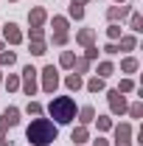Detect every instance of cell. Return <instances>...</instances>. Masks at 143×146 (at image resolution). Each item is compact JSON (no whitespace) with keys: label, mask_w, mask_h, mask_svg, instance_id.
<instances>
[{"label":"cell","mask_w":143,"mask_h":146,"mask_svg":"<svg viewBox=\"0 0 143 146\" xmlns=\"http://www.w3.org/2000/svg\"><path fill=\"white\" fill-rule=\"evenodd\" d=\"M109 107H112V112H124L126 110V101L118 90H109Z\"/></svg>","instance_id":"obj_6"},{"label":"cell","mask_w":143,"mask_h":146,"mask_svg":"<svg viewBox=\"0 0 143 146\" xmlns=\"http://www.w3.org/2000/svg\"><path fill=\"white\" fill-rule=\"evenodd\" d=\"M129 135H132V129L126 127H118L115 129V146H132V141H129Z\"/></svg>","instance_id":"obj_5"},{"label":"cell","mask_w":143,"mask_h":146,"mask_svg":"<svg viewBox=\"0 0 143 146\" xmlns=\"http://www.w3.org/2000/svg\"><path fill=\"white\" fill-rule=\"evenodd\" d=\"M79 42H81V45H90V42H93V31H81V34H79Z\"/></svg>","instance_id":"obj_17"},{"label":"cell","mask_w":143,"mask_h":146,"mask_svg":"<svg viewBox=\"0 0 143 146\" xmlns=\"http://www.w3.org/2000/svg\"><path fill=\"white\" fill-rule=\"evenodd\" d=\"M54 28H56V34H65V28H68V20H65V17H56V20H54Z\"/></svg>","instance_id":"obj_14"},{"label":"cell","mask_w":143,"mask_h":146,"mask_svg":"<svg viewBox=\"0 0 143 146\" xmlns=\"http://www.w3.org/2000/svg\"><path fill=\"white\" fill-rule=\"evenodd\" d=\"M121 48L132 51V48H135V36H124V39H121Z\"/></svg>","instance_id":"obj_22"},{"label":"cell","mask_w":143,"mask_h":146,"mask_svg":"<svg viewBox=\"0 0 143 146\" xmlns=\"http://www.w3.org/2000/svg\"><path fill=\"white\" fill-rule=\"evenodd\" d=\"M3 121H6V127H17V121H20V110H17V107H9L6 112H3Z\"/></svg>","instance_id":"obj_8"},{"label":"cell","mask_w":143,"mask_h":146,"mask_svg":"<svg viewBox=\"0 0 143 146\" xmlns=\"http://www.w3.org/2000/svg\"><path fill=\"white\" fill-rule=\"evenodd\" d=\"M84 3H87V0H73V6H84Z\"/></svg>","instance_id":"obj_32"},{"label":"cell","mask_w":143,"mask_h":146,"mask_svg":"<svg viewBox=\"0 0 143 146\" xmlns=\"http://www.w3.org/2000/svg\"><path fill=\"white\" fill-rule=\"evenodd\" d=\"M98 73H101V79L109 76V73H112V65H109V62H101V65H98Z\"/></svg>","instance_id":"obj_21"},{"label":"cell","mask_w":143,"mask_h":146,"mask_svg":"<svg viewBox=\"0 0 143 146\" xmlns=\"http://www.w3.org/2000/svg\"><path fill=\"white\" fill-rule=\"evenodd\" d=\"M121 68H124L126 73H132V70H138V62H135V59H124V65H121Z\"/></svg>","instance_id":"obj_19"},{"label":"cell","mask_w":143,"mask_h":146,"mask_svg":"<svg viewBox=\"0 0 143 146\" xmlns=\"http://www.w3.org/2000/svg\"><path fill=\"white\" fill-rule=\"evenodd\" d=\"M109 36L118 39V36H121V28H118V25H109Z\"/></svg>","instance_id":"obj_29"},{"label":"cell","mask_w":143,"mask_h":146,"mask_svg":"<svg viewBox=\"0 0 143 146\" xmlns=\"http://www.w3.org/2000/svg\"><path fill=\"white\" fill-rule=\"evenodd\" d=\"M95 146H107V141H95Z\"/></svg>","instance_id":"obj_33"},{"label":"cell","mask_w":143,"mask_h":146,"mask_svg":"<svg viewBox=\"0 0 143 146\" xmlns=\"http://www.w3.org/2000/svg\"><path fill=\"white\" fill-rule=\"evenodd\" d=\"M129 90H135V84L126 79V82H121V87H118V93H129Z\"/></svg>","instance_id":"obj_24"},{"label":"cell","mask_w":143,"mask_h":146,"mask_svg":"<svg viewBox=\"0 0 143 146\" xmlns=\"http://www.w3.org/2000/svg\"><path fill=\"white\" fill-rule=\"evenodd\" d=\"M129 112H132V118H140L143 107H140V104H132V110H129Z\"/></svg>","instance_id":"obj_26"},{"label":"cell","mask_w":143,"mask_h":146,"mask_svg":"<svg viewBox=\"0 0 143 146\" xmlns=\"http://www.w3.org/2000/svg\"><path fill=\"white\" fill-rule=\"evenodd\" d=\"M73 62H76V59H73V54H62V65H65V68H70Z\"/></svg>","instance_id":"obj_25"},{"label":"cell","mask_w":143,"mask_h":146,"mask_svg":"<svg viewBox=\"0 0 143 146\" xmlns=\"http://www.w3.org/2000/svg\"><path fill=\"white\" fill-rule=\"evenodd\" d=\"M28 141L34 146H48L56 141V135H59V129H56L54 121H48V118H36V121H31V127H28Z\"/></svg>","instance_id":"obj_1"},{"label":"cell","mask_w":143,"mask_h":146,"mask_svg":"<svg viewBox=\"0 0 143 146\" xmlns=\"http://www.w3.org/2000/svg\"><path fill=\"white\" fill-rule=\"evenodd\" d=\"M73 141H76V143H84V141H87V129H84V127L73 129Z\"/></svg>","instance_id":"obj_12"},{"label":"cell","mask_w":143,"mask_h":146,"mask_svg":"<svg viewBox=\"0 0 143 146\" xmlns=\"http://www.w3.org/2000/svg\"><path fill=\"white\" fill-rule=\"evenodd\" d=\"M68 87H70V90H79V87H81V79H79L76 73H73V76H68Z\"/></svg>","instance_id":"obj_15"},{"label":"cell","mask_w":143,"mask_h":146,"mask_svg":"<svg viewBox=\"0 0 143 146\" xmlns=\"http://www.w3.org/2000/svg\"><path fill=\"white\" fill-rule=\"evenodd\" d=\"M23 87H25V96H34L36 93V70L31 65L23 70Z\"/></svg>","instance_id":"obj_4"},{"label":"cell","mask_w":143,"mask_h":146,"mask_svg":"<svg viewBox=\"0 0 143 146\" xmlns=\"http://www.w3.org/2000/svg\"><path fill=\"white\" fill-rule=\"evenodd\" d=\"M28 112H34V115H39V112H42V107H39L36 101H31V104H28Z\"/></svg>","instance_id":"obj_28"},{"label":"cell","mask_w":143,"mask_h":146,"mask_svg":"<svg viewBox=\"0 0 143 146\" xmlns=\"http://www.w3.org/2000/svg\"><path fill=\"white\" fill-rule=\"evenodd\" d=\"M118 3H124V0H118Z\"/></svg>","instance_id":"obj_35"},{"label":"cell","mask_w":143,"mask_h":146,"mask_svg":"<svg viewBox=\"0 0 143 146\" xmlns=\"http://www.w3.org/2000/svg\"><path fill=\"white\" fill-rule=\"evenodd\" d=\"M93 115H95V110H93V107H81V124H90Z\"/></svg>","instance_id":"obj_13"},{"label":"cell","mask_w":143,"mask_h":146,"mask_svg":"<svg viewBox=\"0 0 143 146\" xmlns=\"http://www.w3.org/2000/svg\"><path fill=\"white\" fill-rule=\"evenodd\" d=\"M31 54H36V56L45 54V45H42V39H34V45H31Z\"/></svg>","instance_id":"obj_16"},{"label":"cell","mask_w":143,"mask_h":146,"mask_svg":"<svg viewBox=\"0 0 143 146\" xmlns=\"http://www.w3.org/2000/svg\"><path fill=\"white\" fill-rule=\"evenodd\" d=\"M87 90H90V93H98V90H104V79H101V76H95V79H90Z\"/></svg>","instance_id":"obj_10"},{"label":"cell","mask_w":143,"mask_h":146,"mask_svg":"<svg viewBox=\"0 0 143 146\" xmlns=\"http://www.w3.org/2000/svg\"><path fill=\"white\" fill-rule=\"evenodd\" d=\"M132 31H143V20H140V14H132Z\"/></svg>","instance_id":"obj_20"},{"label":"cell","mask_w":143,"mask_h":146,"mask_svg":"<svg viewBox=\"0 0 143 146\" xmlns=\"http://www.w3.org/2000/svg\"><path fill=\"white\" fill-rule=\"evenodd\" d=\"M70 17H84V6H70Z\"/></svg>","instance_id":"obj_23"},{"label":"cell","mask_w":143,"mask_h":146,"mask_svg":"<svg viewBox=\"0 0 143 146\" xmlns=\"http://www.w3.org/2000/svg\"><path fill=\"white\" fill-rule=\"evenodd\" d=\"M48 112H51V118H56L59 124H70L73 118H76V104H73L70 96H59V98H54L48 104Z\"/></svg>","instance_id":"obj_2"},{"label":"cell","mask_w":143,"mask_h":146,"mask_svg":"<svg viewBox=\"0 0 143 146\" xmlns=\"http://www.w3.org/2000/svg\"><path fill=\"white\" fill-rule=\"evenodd\" d=\"M0 146H9V143H6V141H3V138H0Z\"/></svg>","instance_id":"obj_34"},{"label":"cell","mask_w":143,"mask_h":146,"mask_svg":"<svg viewBox=\"0 0 143 146\" xmlns=\"http://www.w3.org/2000/svg\"><path fill=\"white\" fill-rule=\"evenodd\" d=\"M109 127H112L109 118H98V129H109Z\"/></svg>","instance_id":"obj_27"},{"label":"cell","mask_w":143,"mask_h":146,"mask_svg":"<svg viewBox=\"0 0 143 146\" xmlns=\"http://www.w3.org/2000/svg\"><path fill=\"white\" fill-rule=\"evenodd\" d=\"M54 42H56V45H65V42H68V34H56Z\"/></svg>","instance_id":"obj_30"},{"label":"cell","mask_w":143,"mask_h":146,"mask_svg":"<svg viewBox=\"0 0 143 146\" xmlns=\"http://www.w3.org/2000/svg\"><path fill=\"white\" fill-rule=\"evenodd\" d=\"M42 76H45V82H42L45 93H54L56 87H59V76H56V68H54V65H48V68L42 70Z\"/></svg>","instance_id":"obj_3"},{"label":"cell","mask_w":143,"mask_h":146,"mask_svg":"<svg viewBox=\"0 0 143 146\" xmlns=\"http://www.w3.org/2000/svg\"><path fill=\"white\" fill-rule=\"evenodd\" d=\"M129 14V6H121V9H109V20H118V17H126Z\"/></svg>","instance_id":"obj_11"},{"label":"cell","mask_w":143,"mask_h":146,"mask_svg":"<svg viewBox=\"0 0 143 146\" xmlns=\"http://www.w3.org/2000/svg\"><path fill=\"white\" fill-rule=\"evenodd\" d=\"M28 20H31V25H34V28H39V25L45 23V11H42V9H34V11L28 14Z\"/></svg>","instance_id":"obj_9"},{"label":"cell","mask_w":143,"mask_h":146,"mask_svg":"<svg viewBox=\"0 0 143 146\" xmlns=\"http://www.w3.org/2000/svg\"><path fill=\"white\" fill-rule=\"evenodd\" d=\"M14 59H17V56L11 54V51H9V54H0V65H14Z\"/></svg>","instance_id":"obj_18"},{"label":"cell","mask_w":143,"mask_h":146,"mask_svg":"<svg viewBox=\"0 0 143 146\" xmlns=\"http://www.w3.org/2000/svg\"><path fill=\"white\" fill-rule=\"evenodd\" d=\"M6 87H9V90H14V87H17V79H14V76H9V82H6Z\"/></svg>","instance_id":"obj_31"},{"label":"cell","mask_w":143,"mask_h":146,"mask_svg":"<svg viewBox=\"0 0 143 146\" xmlns=\"http://www.w3.org/2000/svg\"><path fill=\"white\" fill-rule=\"evenodd\" d=\"M3 34H6V39H9L11 45H17L20 39H23V34H20V31H17V25H14V23H9V25L3 28Z\"/></svg>","instance_id":"obj_7"}]
</instances>
